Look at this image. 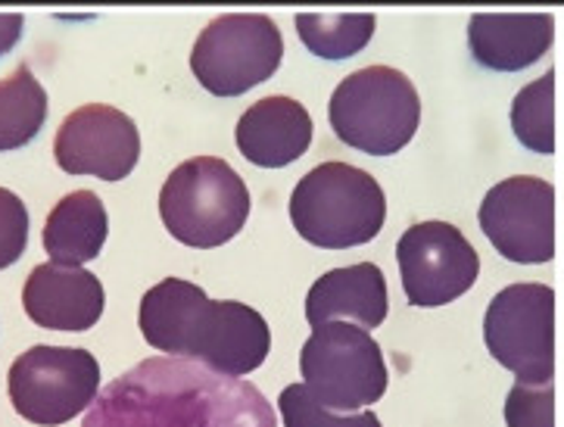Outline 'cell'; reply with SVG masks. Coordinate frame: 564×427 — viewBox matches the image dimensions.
<instances>
[{
    "mask_svg": "<svg viewBox=\"0 0 564 427\" xmlns=\"http://www.w3.org/2000/svg\"><path fill=\"white\" fill-rule=\"evenodd\" d=\"M165 231L184 247L213 250L240 234L250 216V190L219 156H194L160 190Z\"/></svg>",
    "mask_w": 564,
    "mask_h": 427,
    "instance_id": "cell-5",
    "label": "cell"
},
{
    "mask_svg": "<svg viewBox=\"0 0 564 427\" xmlns=\"http://www.w3.org/2000/svg\"><path fill=\"white\" fill-rule=\"evenodd\" d=\"M328 122L346 147L368 156H393L419 131V91L412 78L393 66H365L334 88Z\"/></svg>",
    "mask_w": 564,
    "mask_h": 427,
    "instance_id": "cell-4",
    "label": "cell"
},
{
    "mask_svg": "<svg viewBox=\"0 0 564 427\" xmlns=\"http://www.w3.org/2000/svg\"><path fill=\"white\" fill-rule=\"evenodd\" d=\"M82 427H278V418L250 381L156 355L97 393Z\"/></svg>",
    "mask_w": 564,
    "mask_h": 427,
    "instance_id": "cell-1",
    "label": "cell"
},
{
    "mask_svg": "<svg viewBox=\"0 0 564 427\" xmlns=\"http://www.w3.org/2000/svg\"><path fill=\"white\" fill-rule=\"evenodd\" d=\"M22 25H25L22 13H0V56L17 47L22 37Z\"/></svg>",
    "mask_w": 564,
    "mask_h": 427,
    "instance_id": "cell-24",
    "label": "cell"
},
{
    "mask_svg": "<svg viewBox=\"0 0 564 427\" xmlns=\"http://www.w3.org/2000/svg\"><path fill=\"white\" fill-rule=\"evenodd\" d=\"M10 403L32 425H66L91 409L100 393V365L88 350L32 347L10 369Z\"/></svg>",
    "mask_w": 564,
    "mask_h": 427,
    "instance_id": "cell-9",
    "label": "cell"
},
{
    "mask_svg": "<svg viewBox=\"0 0 564 427\" xmlns=\"http://www.w3.org/2000/svg\"><path fill=\"white\" fill-rule=\"evenodd\" d=\"M477 222L502 260L518 265L555 260V187L546 178L514 175L492 185Z\"/></svg>",
    "mask_w": 564,
    "mask_h": 427,
    "instance_id": "cell-10",
    "label": "cell"
},
{
    "mask_svg": "<svg viewBox=\"0 0 564 427\" xmlns=\"http://www.w3.org/2000/svg\"><path fill=\"white\" fill-rule=\"evenodd\" d=\"M284 59V37L265 13L213 19L191 51V69L216 97H240L269 81Z\"/></svg>",
    "mask_w": 564,
    "mask_h": 427,
    "instance_id": "cell-8",
    "label": "cell"
},
{
    "mask_svg": "<svg viewBox=\"0 0 564 427\" xmlns=\"http://www.w3.org/2000/svg\"><path fill=\"white\" fill-rule=\"evenodd\" d=\"M296 35L322 59H349L375 35V13H296Z\"/></svg>",
    "mask_w": 564,
    "mask_h": 427,
    "instance_id": "cell-19",
    "label": "cell"
},
{
    "mask_svg": "<svg viewBox=\"0 0 564 427\" xmlns=\"http://www.w3.org/2000/svg\"><path fill=\"white\" fill-rule=\"evenodd\" d=\"M405 299L419 309H437L468 294L480 275V256L449 222H419L397 243Z\"/></svg>",
    "mask_w": 564,
    "mask_h": 427,
    "instance_id": "cell-11",
    "label": "cell"
},
{
    "mask_svg": "<svg viewBox=\"0 0 564 427\" xmlns=\"http://www.w3.org/2000/svg\"><path fill=\"white\" fill-rule=\"evenodd\" d=\"M555 41L549 13H474L468 22L471 56L490 73H521L540 63Z\"/></svg>",
    "mask_w": 564,
    "mask_h": 427,
    "instance_id": "cell-15",
    "label": "cell"
},
{
    "mask_svg": "<svg viewBox=\"0 0 564 427\" xmlns=\"http://www.w3.org/2000/svg\"><path fill=\"white\" fill-rule=\"evenodd\" d=\"M296 234L322 250H349L375 241L387 222L381 185L349 163H322L291 194Z\"/></svg>",
    "mask_w": 564,
    "mask_h": 427,
    "instance_id": "cell-3",
    "label": "cell"
},
{
    "mask_svg": "<svg viewBox=\"0 0 564 427\" xmlns=\"http://www.w3.org/2000/svg\"><path fill=\"white\" fill-rule=\"evenodd\" d=\"M138 325L160 353L194 359L228 377L253 374L272 347L265 318L237 299H209L182 278H165L141 299Z\"/></svg>",
    "mask_w": 564,
    "mask_h": 427,
    "instance_id": "cell-2",
    "label": "cell"
},
{
    "mask_svg": "<svg viewBox=\"0 0 564 427\" xmlns=\"http://www.w3.org/2000/svg\"><path fill=\"white\" fill-rule=\"evenodd\" d=\"M25 316L47 331H88L104 316V287L78 265L44 262L22 287Z\"/></svg>",
    "mask_w": 564,
    "mask_h": 427,
    "instance_id": "cell-13",
    "label": "cell"
},
{
    "mask_svg": "<svg viewBox=\"0 0 564 427\" xmlns=\"http://www.w3.org/2000/svg\"><path fill=\"white\" fill-rule=\"evenodd\" d=\"M110 234L107 206L94 190H73L51 209L44 225V250L51 262L85 265L100 256Z\"/></svg>",
    "mask_w": 564,
    "mask_h": 427,
    "instance_id": "cell-17",
    "label": "cell"
},
{
    "mask_svg": "<svg viewBox=\"0 0 564 427\" xmlns=\"http://www.w3.org/2000/svg\"><path fill=\"white\" fill-rule=\"evenodd\" d=\"M509 427H555V391L552 384H514L506 396Z\"/></svg>",
    "mask_w": 564,
    "mask_h": 427,
    "instance_id": "cell-22",
    "label": "cell"
},
{
    "mask_svg": "<svg viewBox=\"0 0 564 427\" xmlns=\"http://www.w3.org/2000/svg\"><path fill=\"white\" fill-rule=\"evenodd\" d=\"M56 163L69 175H94L100 182H122L138 166L141 134L116 107L88 103L69 112L56 131Z\"/></svg>",
    "mask_w": 564,
    "mask_h": 427,
    "instance_id": "cell-12",
    "label": "cell"
},
{
    "mask_svg": "<svg viewBox=\"0 0 564 427\" xmlns=\"http://www.w3.org/2000/svg\"><path fill=\"white\" fill-rule=\"evenodd\" d=\"M484 343L518 377L543 387L555 377V291L549 284H509L487 306Z\"/></svg>",
    "mask_w": 564,
    "mask_h": 427,
    "instance_id": "cell-7",
    "label": "cell"
},
{
    "mask_svg": "<svg viewBox=\"0 0 564 427\" xmlns=\"http://www.w3.org/2000/svg\"><path fill=\"white\" fill-rule=\"evenodd\" d=\"M47 119V94L29 66L0 81V153L32 144Z\"/></svg>",
    "mask_w": 564,
    "mask_h": 427,
    "instance_id": "cell-18",
    "label": "cell"
},
{
    "mask_svg": "<svg viewBox=\"0 0 564 427\" xmlns=\"http://www.w3.org/2000/svg\"><path fill=\"white\" fill-rule=\"evenodd\" d=\"M29 243V209L13 190L0 187V269H10Z\"/></svg>",
    "mask_w": 564,
    "mask_h": 427,
    "instance_id": "cell-23",
    "label": "cell"
},
{
    "mask_svg": "<svg viewBox=\"0 0 564 427\" xmlns=\"http://www.w3.org/2000/svg\"><path fill=\"white\" fill-rule=\"evenodd\" d=\"M387 309H390L387 278L375 262L330 269L306 294V318L312 328L346 318L349 325L371 331V328H381Z\"/></svg>",
    "mask_w": 564,
    "mask_h": 427,
    "instance_id": "cell-16",
    "label": "cell"
},
{
    "mask_svg": "<svg viewBox=\"0 0 564 427\" xmlns=\"http://www.w3.org/2000/svg\"><path fill=\"white\" fill-rule=\"evenodd\" d=\"M312 144V116L293 97H262L237 119V150L259 168L296 163Z\"/></svg>",
    "mask_w": 564,
    "mask_h": 427,
    "instance_id": "cell-14",
    "label": "cell"
},
{
    "mask_svg": "<svg viewBox=\"0 0 564 427\" xmlns=\"http://www.w3.org/2000/svg\"><path fill=\"white\" fill-rule=\"evenodd\" d=\"M511 131L521 147L540 156L555 153V69L540 75L514 94L511 103Z\"/></svg>",
    "mask_w": 564,
    "mask_h": 427,
    "instance_id": "cell-20",
    "label": "cell"
},
{
    "mask_svg": "<svg viewBox=\"0 0 564 427\" xmlns=\"http://www.w3.org/2000/svg\"><path fill=\"white\" fill-rule=\"evenodd\" d=\"M281 421L284 427H381V418L375 412H340L322 406L306 384H291L281 391Z\"/></svg>",
    "mask_w": 564,
    "mask_h": 427,
    "instance_id": "cell-21",
    "label": "cell"
},
{
    "mask_svg": "<svg viewBox=\"0 0 564 427\" xmlns=\"http://www.w3.org/2000/svg\"><path fill=\"white\" fill-rule=\"evenodd\" d=\"M306 391L334 412H356L387 393V362L375 337L349 321L312 328L300 350Z\"/></svg>",
    "mask_w": 564,
    "mask_h": 427,
    "instance_id": "cell-6",
    "label": "cell"
}]
</instances>
